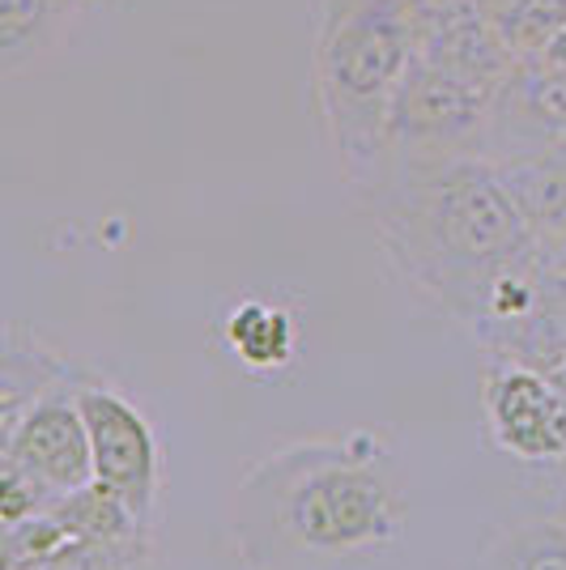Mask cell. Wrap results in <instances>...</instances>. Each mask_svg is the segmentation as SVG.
Instances as JSON below:
<instances>
[{
	"mask_svg": "<svg viewBox=\"0 0 566 570\" xmlns=\"http://www.w3.org/2000/svg\"><path fill=\"white\" fill-rule=\"evenodd\" d=\"M404 528L401 464L375 430L269 452L231 502L243 570H362L401 546Z\"/></svg>",
	"mask_w": 566,
	"mask_h": 570,
	"instance_id": "obj_1",
	"label": "cell"
},
{
	"mask_svg": "<svg viewBox=\"0 0 566 570\" xmlns=\"http://www.w3.org/2000/svg\"><path fill=\"white\" fill-rule=\"evenodd\" d=\"M367 196L388 264L469 328L495 285L545 247L502 167L477 154L392 158Z\"/></svg>",
	"mask_w": 566,
	"mask_h": 570,
	"instance_id": "obj_2",
	"label": "cell"
},
{
	"mask_svg": "<svg viewBox=\"0 0 566 570\" xmlns=\"http://www.w3.org/2000/svg\"><path fill=\"white\" fill-rule=\"evenodd\" d=\"M413 65V26L404 0H362L324 13L315 43V102L332 154L354 188L371 191L392 163V102Z\"/></svg>",
	"mask_w": 566,
	"mask_h": 570,
	"instance_id": "obj_3",
	"label": "cell"
},
{
	"mask_svg": "<svg viewBox=\"0 0 566 570\" xmlns=\"http://www.w3.org/2000/svg\"><path fill=\"white\" fill-rule=\"evenodd\" d=\"M502 86L507 81H495L486 72L426 60L413 51L388 124L392 158L477 154L481 137L495 128Z\"/></svg>",
	"mask_w": 566,
	"mask_h": 570,
	"instance_id": "obj_4",
	"label": "cell"
},
{
	"mask_svg": "<svg viewBox=\"0 0 566 570\" xmlns=\"http://www.w3.org/2000/svg\"><path fill=\"white\" fill-rule=\"evenodd\" d=\"M472 336L490 357L528 362L566 396V243L545 238L541 256L495 285Z\"/></svg>",
	"mask_w": 566,
	"mask_h": 570,
	"instance_id": "obj_5",
	"label": "cell"
},
{
	"mask_svg": "<svg viewBox=\"0 0 566 570\" xmlns=\"http://www.w3.org/2000/svg\"><path fill=\"white\" fill-rule=\"evenodd\" d=\"M77 401L90 430L95 481L119 494L145 528H154L163 502V448L149 417L119 387L98 380L95 371L77 375Z\"/></svg>",
	"mask_w": 566,
	"mask_h": 570,
	"instance_id": "obj_6",
	"label": "cell"
},
{
	"mask_svg": "<svg viewBox=\"0 0 566 570\" xmlns=\"http://www.w3.org/2000/svg\"><path fill=\"white\" fill-rule=\"evenodd\" d=\"M481 413L495 448L519 464L566 460V396L537 366L490 357L481 383Z\"/></svg>",
	"mask_w": 566,
	"mask_h": 570,
	"instance_id": "obj_7",
	"label": "cell"
},
{
	"mask_svg": "<svg viewBox=\"0 0 566 570\" xmlns=\"http://www.w3.org/2000/svg\"><path fill=\"white\" fill-rule=\"evenodd\" d=\"M77 375L56 383L48 396L26 409L18 426L0 434V464H18L22 473L43 481L56 499L95 481V452H90V430L77 401Z\"/></svg>",
	"mask_w": 566,
	"mask_h": 570,
	"instance_id": "obj_8",
	"label": "cell"
},
{
	"mask_svg": "<svg viewBox=\"0 0 566 570\" xmlns=\"http://www.w3.org/2000/svg\"><path fill=\"white\" fill-rule=\"evenodd\" d=\"M0 570H154V537H81L43 511L35 520L4 528Z\"/></svg>",
	"mask_w": 566,
	"mask_h": 570,
	"instance_id": "obj_9",
	"label": "cell"
},
{
	"mask_svg": "<svg viewBox=\"0 0 566 570\" xmlns=\"http://www.w3.org/2000/svg\"><path fill=\"white\" fill-rule=\"evenodd\" d=\"M77 371L69 357L48 350L39 336L9 328L4 333V354H0V434L18 426L30 404L48 396L56 383H65Z\"/></svg>",
	"mask_w": 566,
	"mask_h": 570,
	"instance_id": "obj_10",
	"label": "cell"
},
{
	"mask_svg": "<svg viewBox=\"0 0 566 570\" xmlns=\"http://www.w3.org/2000/svg\"><path fill=\"white\" fill-rule=\"evenodd\" d=\"M95 0H0V60L18 72L69 30Z\"/></svg>",
	"mask_w": 566,
	"mask_h": 570,
	"instance_id": "obj_11",
	"label": "cell"
},
{
	"mask_svg": "<svg viewBox=\"0 0 566 570\" xmlns=\"http://www.w3.org/2000/svg\"><path fill=\"white\" fill-rule=\"evenodd\" d=\"M222 336H226L231 354L243 366H252V371H282L285 362L294 357V345H299L290 311L260 303V298H243V303L226 311Z\"/></svg>",
	"mask_w": 566,
	"mask_h": 570,
	"instance_id": "obj_12",
	"label": "cell"
},
{
	"mask_svg": "<svg viewBox=\"0 0 566 570\" xmlns=\"http://www.w3.org/2000/svg\"><path fill=\"white\" fill-rule=\"evenodd\" d=\"M477 570H566V523L519 520L502 528Z\"/></svg>",
	"mask_w": 566,
	"mask_h": 570,
	"instance_id": "obj_13",
	"label": "cell"
},
{
	"mask_svg": "<svg viewBox=\"0 0 566 570\" xmlns=\"http://www.w3.org/2000/svg\"><path fill=\"white\" fill-rule=\"evenodd\" d=\"M566 26V0H495V30L516 60L541 56Z\"/></svg>",
	"mask_w": 566,
	"mask_h": 570,
	"instance_id": "obj_14",
	"label": "cell"
},
{
	"mask_svg": "<svg viewBox=\"0 0 566 570\" xmlns=\"http://www.w3.org/2000/svg\"><path fill=\"white\" fill-rule=\"evenodd\" d=\"M56 494H51L43 481H35L30 473H22L18 464H0V523H26L35 515H43L56 507Z\"/></svg>",
	"mask_w": 566,
	"mask_h": 570,
	"instance_id": "obj_15",
	"label": "cell"
},
{
	"mask_svg": "<svg viewBox=\"0 0 566 570\" xmlns=\"http://www.w3.org/2000/svg\"><path fill=\"white\" fill-rule=\"evenodd\" d=\"M533 60H541V65H549V69H563L566 72V26L545 43L541 56H533Z\"/></svg>",
	"mask_w": 566,
	"mask_h": 570,
	"instance_id": "obj_16",
	"label": "cell"
},
{
	"mask_svg": "<svg viewBox=\"0 0 566 570\" xmlns=\"http://www.w3.org/2000/svg\"><path fill=\"white\" fill-rule=\"evenodd\" d=\"M350 4H362V0H329L324 13H336V9H350Z\"/></svg>",
	"mask_w": 566,
	"mask_h": 570,
	"instance_id": "obj_17",
	"label": "cell"
},
{
	"mask_svg": "<svg viewBox=\"0 0 566 570\" xmlns=\"http://www.w3.org/2000/svg\"><path fill=\"white\" fill-rule=\"evenodd\" d=\"M563 243H566V235H563Z\"/></svg>",
	"mask_w": 566,
	"mask_h": 570,
	"instance_id": "obj_18",
	"label": "cell"
}]
</instances>
